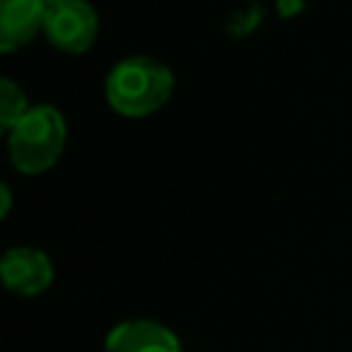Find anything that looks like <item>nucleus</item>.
Instances as JSON below:
<instances>
[{
    "mask_svg": "<svg viewBox=\"0 0 352 352\" xmlns=\"http://www.w3.org/2000/svg\"><path fill=\"white\" fill-rule=\"evenodd\" d=\"M173 91L170 69L148 55H132L113 66L104 80V96L118 116L143 118L157 113Z\"/></svg>",
    "mask_w": 352,
    "mask_h": 352,
    "instance_id": "1",
    "label": "nucleus"
},
{
    "mask_svg": "<svg viewBox=\"0 0 352 352\" xmlns=\"http://www.w3.org/2000/svg\"><path fill=\"white\" fill-rule=\"evenodd\" d=\"M66 146V121L52 104L30 107L8 132V154L16 170L44 173Z\"/></svg>",
    "mask_w": 352,
    "mask_h": 352,
    "instance_id": "2",
    "label": "nucleus"
},
{
    "mask_svg": "<svg viewBox=\"0 0 352 352\" xmlns=\"http://www.w3.org/2000/svg\"><path fill=\"white\" fill-rule=\"evenodd\" d=\"M44 33L52 47L60 52L80 55L94 47L99 33V16L91 3L85 0H63L47 11Z\"/></svg>",
    "mask_w": 352,
    "mask_h": 352,
    "instance_id": "3",
    "label": "nucleus"
},
{
    "mask_svg": "<svg viewBox=\"0 0 352 352\" xmlns=\"http://www.w3.org/2000/svg\"><path fill=\"white\" fill-rule=\"evenodd\" d=\"M0 278L8 292L19 297H38L52 286L55 267L44 250L30 248V245H16L3 253Z\"/></svg>",
    "mask_w": 352,
    "mask_h": 352,
    "instance_id": "4",
    "label": "nucleus"
},
{
    "mask_svg": "<svg viewBox=\"0 0 352 352\" xmlns=\"http://www.w3.org/2000/svg\"><path fill=\"white\" fill-rule=\"evenodd\" d=\"M104 352H182V341L160 319L135 316L107 330Z\"/></svg>",
    "mask_w": 352,
    "mask_h": 352,
    "instance_id": "5",
    "label": "nucleus"
},
{
    "mask_svg": "<svg viewBox=\"0 0 352 352\" xmlns=\"http://www.w3.org/2000/svg\"><path fill=\"white\" fill-rule=\"evenodd\" d=\"M44 0H0V50L14 52L30 44L47 25Z\"/></svg>",
    "mask_w": 352,
    "mask_h": 352,
    "instance_id": "6",
    "label": "nucleus"
},
{
    "mask_svg": "<svg viewBox=\"0 0 352 352\" xmlns=\"http://www.w3.org/2000/svg\"><path fill=\"white\" fill-rule=\"evenodd\" d=\"M28 110H30V104H28L22 88H19L14 80L3 77V80H0V126L11 132L14 124H16Z\"/></svg>",
    "mask_w": 352,
    "mask_h": 352,
    "instance_id": "7",
    "label": "nucleus"
},
{
    "mask_svg": "<svg viewBox=\"0 0 352 352\" xmlns=\"http://www.w3.org/2000/svg\"><path fill=\"white\" fill-rule=\"evenodd\" d=\"M11 209V190L8 184H0V217H6Z\"/></svg>",
    "mask_w": 352,
    "mask_h": 352,
    "instance_id": "8",
    "label": "nucleus"
},
{
    "mask_svg": "<svg viewBox=\"0 0 352 352\" xmlns=\"http://www.w3.org/2000/svg\"><path fill=\"white\" fill-rule=\"evenodd\" d=\"M47 3V8H52V6H58V3H63V0H44Z\"/></svg>",
    "mask_w": 352,
    "mask_h": 352,
    "instance_id": "9",
    "label": "nucleus"
}]
</instances>
